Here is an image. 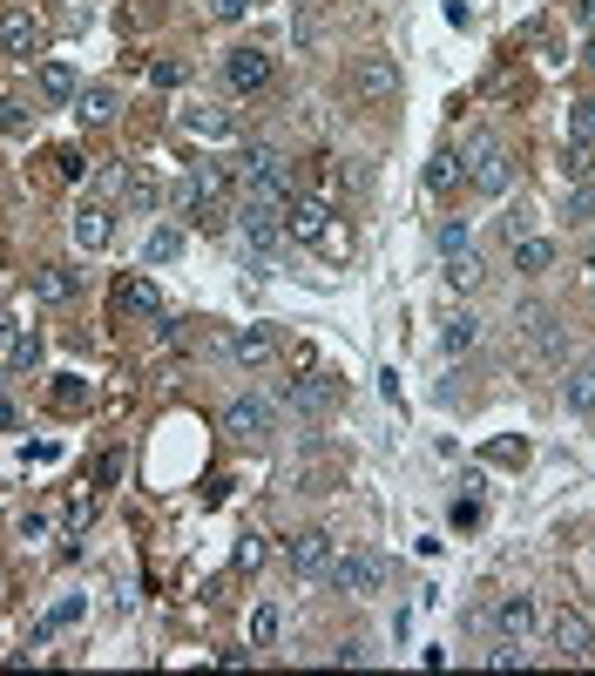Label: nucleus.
Here are the masks:
<instances>
[{
  "label": "nucleus",
  "instance_id": "14",
  "mask_svg": "<svg viewBox=\"0 0 595 676\" xmlns=\"http://www.w3.org/2000/svg\"><path fill=\"white\" fill-rule=\"evenodd\" d=\"M75 291H82V277H75L68 264H42V271H34V298H42V305H68Z\"/></svg>",
  "mask_w": 595,
  "mask_h": 676
},
{
  "label": "nucleus",
  "instance_id": "43",
  "mask_svg": "<svg viewBox=\"0 0 595 676\" xmlns=\"http://www.w3.org/2000/svg\"><path fill=\"white\" fill-rule=\"evenodd\" d=\"M0 603H8V575H0Z\"/></svg>",
  "mask_w": 595,
  "mask_h": 676
},
{
  "label": "nucleus",
  "instance_id": "19",
  "mask_svg": "<svg viewBox=\"0 0 595 676\" xmlns=\"http://www.w3.org/2000/svg\"><path fill=\"white\" fill-rule=\"evenodd\" d=\"M454 183H460V156H454V149H433V156H426V190L447 196Z\"/></svg>",
  "mask_w": 595,
  "mask_h": 676
},
{
  "label": "nucleus",
  "instance_id": "31",
  "mask_svg": "<svg viewBox=\"0 0 595 676\" xmlns=\"http://www.w3.org/2000/svg\"><path fill=\"white\" fill-rule=\"evenodd\" d=\"M319 257H332V264H345V257H352V230H345L339 217H332V230L319 237Z\"/></svg>",
  "mask_w": 595,
  "mask_h": 676
},
{
  "label": "nucleus",
  "instance_id": "45",
  "mask_svg": "<svg viewBox=\"0 0 595 676\" xmlns=\"http://www.w3.org/2000/svg\"><path fill=\"white\" fill-rule=\"evenodd\" d=\"M588 271H595V244H588Z\"/></svg>",
  "mask_w": 595,
  "mask_h": 676
},
{
  "label": "nucleus",
  "instance_id": "18",
  "mask_svg": "<svg viewBox=\"0 0 595 676\" xmlns=\"http://www.w3.org/2000/svg\"><path fill=\"white\" fill-rule=\"evenodd\" d=\"M75 244H82V251H108V237H115V217L108 210H75Z\"/></svg>",
  "mask_w": 595,
  "mask_h": 676
},
{
  "label": "nucleus",
  "instance_id": "3",
  "mask_svg": "<svg viewBox=\"0 0 595 676\" xmlns=\"http://www.w3.org/2000/svg\"><path fill=\"white\" fill-rule=\"evenodd\" d=\"M0 55L8 61H48V21L27 14V8H8L0 14Z\"/></svg>",
  "mask_w": 595,
  "mask_h": 676
},
{
  "label": "nucleus",
  "instance_id": "34",
  "mask_svg": "<svg viewBox=\"0 0 595 676\" xmlns=\"http://www.w3.org/2000/svg\"><path fill=\"white\" fill-rule=\"evenodd\" d=\"M8 359H14V366H34V359H42V339H34V332H14Z\"/></svg>",
  "mask_w": 595,
  "mask_h": 676
},
{
  "label": "nucleus",
  "instance_id": "16",
  "mask_svg": "<svg viewBox=\"0 0 595 676\" xmlns=\"http://www.w3.org/2000/svg\"><path fill=\"white\" fill-rule=\"evenodd\" d=\"M494 629H501V635H514V643H528V629H535V603H528V595H501Z\"/></svg>",
  "mask_w": 595,
  "mask_h": 676
},
{
  "label": "nucleus",
  "instance_id": "33",
  "mask_svg": "<svg viewBox=\"0 0 595 676\" xmlns=\"http://www.w3.org/2000/svg\"><path fill=\"white\" fill-rule=\"evenodd\" d=\"M237 569H244V575L264 569V535H244V541H237Z\"/></svg>",
  "mask_w": 595,
  "mask_h": 676
},
{
  "label": "nucleus",
  "instance_id": "24",
  "mask_svg": "<svg viewBox=\"0 0 595 676\" xmlns=\"http://www.w3.org/2000/svg\"><path fill=\"white\" fill-rule=\"evenodd\" d=\"M569 149H588V156H595V102H575V108H569Z\"/></svg>",
  "mask_w": 595,
  "mask_h": 676
},
{
  "label": "nucleus",
  "instance_id": "8",
  "mask_svg": "<svg viewBox=\"0 0 595 676\" xmlns=\"http://www.w3.org/2000/svg\"><path fill=\"white\" fill-rule=\"evenodd\" d=\"M332 230V204H319V196H291L285 204V237L305 251H319V237Z\"/></svg>",
  "mask_w": 595,
  "mask_h": 676
},
{
  "label": "nucleus",
  "instance_id": "9",
  "mask_svg": "<svg viewBox=\"0 0 595 676\" xmlns=\"http://www.w3.org/2000/svg\"><path fill=\"white\" fill-rule=\"evenodd\" d=\"M332 554H339V541H332V535H319V528H305V535H291V541H285L291 575H325V569H332Z\"/></svg>",
  "mask_w": 595,
  "mask_h": 676
},
{
  "label": "nucleus",
  "instance_id": "12",
  "mask_svg": "<svg viewBox=\"0 0 595 676\" xmlns=\"http://www.w3.org/2000/svg\"><path fill=\"white\" fill-rule=\"evenodd\" d=\"M183 129L204 136V142H230V136H237V115L217 108V102H196V108H183Z\"/></svg>",
  "mask_w": 595,
  "mask_h": 676
},
{
  "label": "nucleus",
  "instance_id": "13",
  "mask_svg": "<svg viewBox=\"0 0 595 676\" xmlns=\"http://www.w3.org/2000/svg\"><path fill=\"white\" fill-rule=\"evenodd\" d=\"M115 89H102V82H89V89H75V123L82 129H102V123H115Z\"/></svg>",
  "mask_w": 595,
  "mask_h": 676
},
{
  "label": "nucleus",
  "instance_id": "6",
  "mask_svg": "<svg viewBox=\"0 0 595 676\" xmlns=\"http://www.w3.org/2000/svg\"><path fill=\"white\" fill-rule=\"evenodd\" d=\"M224 433H230V440H244V447H264L271 433H277V413H271V400H258V392H244V400H230V406H224Z\"/></svg>",
  "mask_w": 595,
  "mask_h": 676
},
{
  "label": "nucleus",
  "instance_id": "15",
  "mask_svg": "<svg viewBox=\"0 0 595 676\" xmlns=\"http://www.w3.org/2000/svg\"><path fill=\"white\" fill-rule=\"evenodd\" d=\"M285 170V156H277L271 142H244V156H237V183H264Z\"/></svg>",
  "mask_w": 595,
  "mask_h": 676
},
{
  "label": "nucleus",
  "instance_id": "36",
  "mask_svg": "<svg viewBox=\"0 0 595 676\" xmlns=\"http://www.w3.org/2000/svg\"><path fill=\"white\" fill-rule=\"evenodd\" d=\"M149 82L156 89H176L183 82V61H149Z\"/></svg>",
  "mask_w": 595,
  "mask_h": 676
},
{
  "label": "nucleus",
  "instance_id": "22",
  "mask_svg": "<svg viewBox=\"0 0 595 676\" xmlns=\"http://www.w3.org/2000/svg\"><path fill=\"white\" fill-rule=\"evenodd\" d=\"M481 277H488V264L473 257V251H454V257H447V285H454V291H473Z\"/></svg>",
  "mask_w": 595,
  "mask_h": 676
},
{
  "label": "nucleus",
  "instance_id": "28",
  "mask_svg": "<svg viewBox=\"0 0 595 676\" xmlns=\"http://www.w3.org/2000/svg\"><path fill=\"white\" fill-rule=\"evenodd\" d=\"M562 392H569V406H575V413H595V366H575Z\"/></svg>",
  "mask_w": 595,
  "mask_h": 676
},
{
  "label": "nucleus",
  "instance_id": "2",
  "mask_svg": "<svg viewBox=\"0 0 595 676\" xmlns=\"http://www.w3.org/2000/svg\"><path fill=\"white\" fill-rule=\"evenodd\" d=\"M224 204H230V170H224V163H196V156H190L183 210H190V217H204V224H217V217H224Z\"/></svg>",
  "mask_w": 595,
  "mask_h": 676
},
{
  "label": "nucleus",
  "instance_id": "21",
  "mask_svg": "<svg viewBox=\"0 0 595 676\" xmlns=\"http://www.w3.org/2000/svg\"><path fill=\"white\" fill-rule=\"evenodd\" d=\"M548 264H554L548 237H514V271H548Z\"/></svg>",
  "mask_w": 595,
  "mask_h": 676
},
{
  "label": "nucleus",
  "instance_id": "40",
  "mask_svg": "<svg viewBox=\"0 0 595 676\" xmlns=\"http://www.w3.org/2000/svg\"><path fill=\"white\" fill-rule=\"evenodd\" d=\"M244 8H251V0H210V14H217V21H237Z\"/></svg>",
  "mask_w": 595,
  "mask_h": 676
},
{
  "label": "nucleus",
  "instance_id": "7",
  "mask_svg": "<svg viewBox=\"0 0 595 676\" xmlns=\"http://www.w3.org/2000/svg\"><path fill=\"white\" fill-rule=\"evenodd\" d=\"M352 95L359 102H392L400 95V61L392 55H359L352 61Z\"/></svg>",
  "mask_w": 595,
  "mask_h": 676
},
{
  "label": "nucleus",
  "instance_id": "10",
  "mask_svg": "<svg viewBox=\"0 0 595 676\" xmlns=\"http://www.w3.org/2000/svg\"><path fill=\"white\" fill-rule=\"evenodd\" d=\"M285 400H291L298 413H332V406H339V379H332V373H305V379L285 386Z\"/></svg>",
  "mask_w": 595,
  "mask_h": 676
},
{
  "label": "nucleus",
  "instance_id": "4",
  "mask_svg": "<svg viewBox=\"0 0 595 676\" xmlns=\"http://www.w3.org/2000/svg\"><path fill=\"white\" fill-rule=\"evenodd\" d=\"M548 643H554V656H562V663H588V656H595V616L575 609V603H562V609L548 616Z\"/></svg>",
  "mask_w": 595,
  "mask_h": 676
},
{
  "label": "nucleus",
  "instance_id": "38",
  "mask_svg": "<svg viewBox=\"0 0 595 676\" xmlns=\"http://www.w3.org/2000/svg\"><path fill=\"white\" fill-rule=\"evenodd\" d=\"M454 251H467V224H440V257H454Z\"/></svg>",
  "mask_w": 595,
  "mask_h": 676
},
{
  "label": "nucleus",
  "instance_id": "29",
  "mask_svg": "<svg viewBox=\"0 0 595 676\" xmlns=\"http://www.w3.org/2000/svg\"><path fill=\"white\" fill-rule=\"evenodd\" d=\"M277 622H285V616H277L271 603H258V616H251V650H271V643H277Z\"/></svg>",
  "mask_w": 595,
  "mask_h": 676
},
{
  "label": "nucleus",
  "instance_id": "42",
  "mask_svg": "<svg viewBox=\"0 0 595 676\" xmlns=\"http://www.w3.org/2000/svg\"><path fill=\"white\" fill-rule=\"evenodd\" d=\"M575 14H582V27H595V0H582V8H575Z\"/></svg>",
  "mask_w": 595,
  "mask_h": 676
},
{
  "label": "nucleus",
  "instance_id": "26",
  "mask_svg": "<svg viewBox=\"0 0 595 676\" xmlns=\"http://www.w3.org/2000/svg\"><path fill=\"white\" fill-rule=\"evenodd\" d=\"M123 305H129V311H142V318H163V298H156L149 277H129V285H123Z\"/></svg>",
  "mask_w": 595,
  "mask_h": 676
},
{
  "label": "nucleus",
  "instance_id": "39",
  "mask_svg": "<svg viewBox=\"0 0 595 676\" xmlns=\"http://www.w3.org/2000/svg\"><path fill=\"white\" fill-rule=\"evenodd\" d=\"M48 535V514H21V541H42Z\"/></svg>",
  "mask_w": 595,
  "mask_h": 676
},
{
  "label": "nucleus",
  "instance_id": "11",
  "mask_svg": "<svg viewBox=\"0 0 595 676\" xmlns=\"http://www.w3.org/2000/svg\"><path fill=\"white\" fill-rule=\"evenodd\" d=\"M224 82L244 89V95L264 89V82H271V55H264V48H230V55H224Z\"/></svg>",
  "mask_w": 595,
  "mask_h": 676
},
{
  "label": "nucleus",
  "instance_id": "1",
  "mask_svg": "<svg viewBox=\"0 0 595 676\" xmlns=\"http://www.w3.org/2000/svg\"><path fill=\"white\" fill-rule=\"evenodd\" d=\"M460 176H467L473 190H481V196H507V176H514V163H507L501 136L473 129V136H467V149H460Z\"/></svg>",
  "mask_w": 595,
  "mask_h": 676
},
{
  "label": "nucleus",
  "instance_id": "17",
  "mask_svg": "<svg viewBox=\"0 0 595 676\" xmlns=\"http://www.w3.org/2000/svg\"><path fill=\"white\" fill-rule=\"evenodd\" d=\"M271 352H277V339H271V325H244V332H237V339H230V359H237V366H264V359H271Z\"/></svg>",
  "mask_w": 595,
  "mask_h": 676
},
{
  "label": "nucleus",
  "instance_id": "20",
  "mask_svg": "<svg viewBox=\"0 0 595 676\" xmlns=\"http://www.w3.org/2000/svg\"><path fill=\"white\" fill-rule=\"evenodd\" d=\"M75 89H82V82H75L68 61H42V95L48 102H75Z\"/></svg>",
  "mask_w": 595,
  "mask_h": 676
},
{
  "label": "nucleus",
  "instance_id": "41",
  "mask_svg": "<svg viewBox=\"0 0 595 676\" xmlns=\"http://www.w3.org/2000/svg\"><path fill=\"white\" fill-rule=\"evenodd\" d=\"M8 345H14V318H8V311H0V352H8Z\"/></svg>",
  "mask_w": 595,
  "mask_h": 676
},
{
  "label": "nucleus",
  "instance_id": "44",
  "mask_svg": "<svg viewBox=\"0 0 595 676\" xmlns=\"http://www.w3.org/2000/svg\"><path fill=\"white\" fill-rule=\"evenodd\" d=\"M588 68H595V42H588Z\"/></svg>",
  "mask_w": 595,
  "mask_h": 676
},
{
  "label": "nucleus",
  "instance_id": "32",
  "mask_svg": "<svg viewBox=\"0 0 595 676\" xmlns=\"http://www.w3.org/2000/svg\"><path fill=\"white\" fill-rule=\"evenodd\" d=\"M176 251H183V230H176V224H163V230L149 237V264H170Z\"/></svg>",
  "mask_w": 595,
  "mask_h": 676
},
{
  "label": "nucleus",
  "instance_id": "35",
  "mask_svg": "<svg viewBox=\"0 0 595 676\" xmlns=\"http://www.w3.org/2000/svg\"><path fill=\"white\" fill-rule=\"evenodd\" d=\"M488 460H501V467H522V460H528V440H494V447H488Z\"/></svg>",
  "mask_w": 595,
  "mask_h": 676
},
{
  "label": "nucleus",
  "instance_id": "5",
  "mask_svg": "<svg viewBox=\"0 0 595 676\" xmlns=\"http://www.w3.org/2000/svg\"><path fill=\"white\" fill-rule=\"evenodd\" d=\"M325 582L345 588V595H379V588H386V562H379V554H366V548H345V554H332Z\"/></svg>",
  "mask_w": 595,
  "mask_h": 676
},
{
  "label": "nucleus",
  "instance_id": "37",
  "mask_svg": "<svg viewBox=\"0 0 595 676\" xmlns=\"http://www.w3.org/2000/svg\"><path fill=\"white\" fill-rule=\"evenodd\" d=\"M27 123H34V115H27L21 102H0V129H8V136H21Z\"/></svg>",
  "mask_w": 595,
  "mask_h": 676
},
{
  "label": "nucleus",
  "instance_id": "27",
  "mask_svg": "<svg viewBox=\"0 0 595 676\" xmlns=\"http://www.w3.org/2000/svg\"><path fill=\"white\" fill-rule=\"evenodd\" d=\"M75 616H82V595H68V603H55L42 622H34V643H48V635H55V629H68Z\"/></svg>",
  "mask_w": 595,
  "mask_h": 676
},
{
  "label": "nucleus",
  "instance_id": "30",
  "mask_svg": "<svg viewBox=\"0 0 595 676\" xmlns=\"http://www.w3.org/2000/svg\"><path fill=\"white\" fill-rule=\"evenodd\" d=\"M481 663H488V669H522V663H528V650L514 643V635H501V643H494V650H488Z\"/></svg>",
  "mask_w": 595,
  "mask_h": 676
},
{
  "label": "nucleus",
  "instance_id": "23",
  "mask_svg": "<svg viewBox=\"0 0 595 676\" xmlns=\"http://www.w3.org/2000/svg\"><path fill=\"white\" fill-rule=\"evenodd\" d=\"M123 196H129V210H156L163 204V183H156L149 170H136V176H123Z\"/></svg>",
  "mask_w": 595,
  "mask_h": 676
},
{
  "label": "nucleus",
  "instance_id": "25",
  "mask_svg": "<svg viewBox=\"0 0 595 676\" xmlns=\"http://www.w3.org/2000/svg\"><path fill=\"white\" fill-rule=\"evenodd\" d=\"M447 352H473V345H481V318H473V311H460V318H447Z\"/></svg>",
  "mask_w": 595,
  "mask_h": 676
}]
</instances>
